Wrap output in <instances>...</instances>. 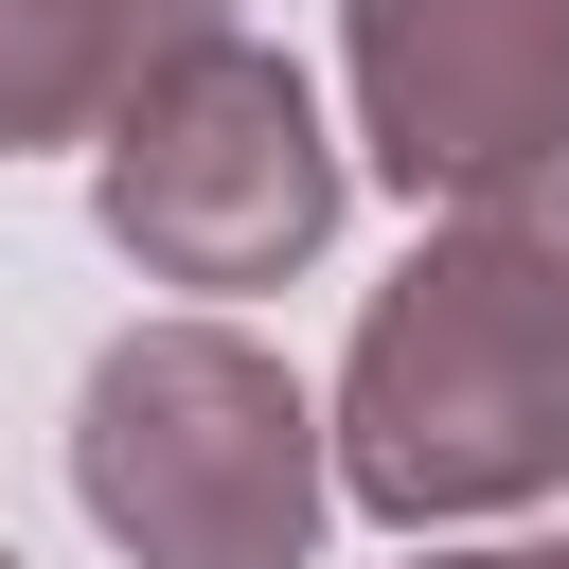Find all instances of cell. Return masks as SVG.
<instances>
[{
  "label": "cell",
  "instance_id": "cell-1",
  "mask_svg": "<svg viewBox=\"0 0 569 569\" xmlns=\"http://www.w3.org/2000/svg\"><path fill=\"white\" fill-rule=\"evenodd\" d=\"M338 480L409 533L516 516L569 480V142L480 178L356 320L338 373Z\"/></svg>",
  "mask_w": 569,
  "mask_h": 569
},
{
  "label": "cell",
  "instance_id": "cell-2",
  "mask_svg": "<svg viewBox=\"0 0 569 569\" xmlns=\"http://www.w3.org/2000/svg\"><path fill=\"white\" fill-rule=\"evenodd\" d=\"M71 498L142 569H302V533H320V409L231 320H142V338L89 356Z\"/></svg>",
  "mask_w": 569,
  "mask_h": 569
},
{
  "label": "cell",
  "instance_id": "cell-3",
  "mask_svg": "<svg viewBox=\"0 0 569 569\" xmlns=\"http://www.w3.org/2000/svg\"><path fill=\"white\" fill-rule=\"evenodd\" d=\"M107 231L160 267V284H284L320 231H338V142L302 107V71L267 36H196L124 124H107Z\"/></svg>",
  "mask_w": 569,
  "mask_h": 569
},
{
  "label": "cell",
  "instance_id": "cell-4",
  "mask_svg": "<svg viewBox=\"0 0 569 569\" xmlns=\"http://www.w3.org/2000/svg\"><path fill=\"white\" fill-rule=\"evenodd\" d=\"M356 124L409 196H480L569 142V0H356Z\"/></svg>",
  "mask_w": 569,
  "mask_h": 569
},
{
  "label": "cell",
  "instance_id": "cell-5",
  "mask_svg": "<svg viewBox=\"0 0 569 569\" xmlns=\"http://www.w3.org/2000/svg\"><path fill=\"white\" fill-rule=\"evenodd\" d=\"M196 36H231V18L213 0H0V160L107 142Z\"/></svg>",
  "mask_w": 569,
  "mask_h": 569
},
{
  "label": "cell",
  "instance_id": "cell-6",
  "mask_svg": "<svg viewBox=\"0 0 569 569\" xmlns=\"http://www.w3.org/2000/svg\"><path fill=\"white\" fill-rule=\"evenodd\" d=\"M445 569H569V551H445Z\"/></svg>",
  "mask_w": 569,
  "mask_h": 569
},
{
  "label": "cell",
  "instance_id": "cell-7",
  "mask_svg": "<svg viewBox=\"0 0 569 569\" xmlns=\"http://www.w3.org/2000/svg\"><path fill=\"white\" fill-rule=\"evenodd\" d=\"M0 569H18V551H0Z\"/></svg>",
  "mask_w": 569,
  "mask_h": 569
}]
</instances>
